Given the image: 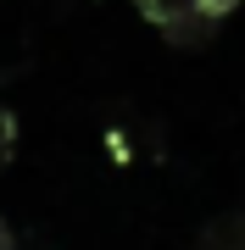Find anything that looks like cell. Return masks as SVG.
<instances>
[{"mask_svg":"<svg viewBox=\"0 0 245 250\" xmlns=\"http://www.w3.org/2000/svg\"><path fill=\"white\" fill-rule=\"evenodd\" d=\"M200 6H206V11H212V17H218V22H223V17H234V11L245 6V0H200Z\"/></svg>","mask_w":245,"mask_h":250,"instance_id":"4","label":"cell"},{"mask_svg":"<svg viewBox=\"0 0 245 250\" xmlns=\"http://www.w3.org/2000/svg\"><path fill=\"white\" fill-rule=\"evenodd\" d=\"M190 250H245V200L218 211V217H206Z\"/></svg>","mask_w":245,"mask_h":250,"instance_id":"2","label":"cell"},{"mask_svg":"<svg viewBox=\"0 0 245 250\" xmlns=\"http://www.w3.org/2000/svg\"><path fill=\"white\" fill-rule=\"evenodd\" d=\"M0 250H22V239H17V228H11L6 217H0Z\"/></svg>","mask_w":245,"mask_h":250,"instance_id":"5","label":"cell"},{"mask_svg":"<svg viewBox=\"0 0 245 250\" xmlns=\"http://www.w3.org/2000/svg\"><path fill=\"white\" fill-rule=\"evenodd\" d=\"M134 11L167 50H206L223 28L200 0H134Z\"/></svg>","mask_w":245,"mask_h":250,"instance_id":"1","label":"cell"},{"mask_svg":"<svg viewBox=\"0 0 245 250\" xmlns=\"http://www.w3.org/2000/svg\"><path fill=\"white\" fill-rule=\"evenodd\" d=\"M17 145H22V117L11 106H0V178H6L11 161H17Z\"/></svg>","mask_w":245,"mask_h":250,"instance_id":"3","label":"cell"}]
</instances>
